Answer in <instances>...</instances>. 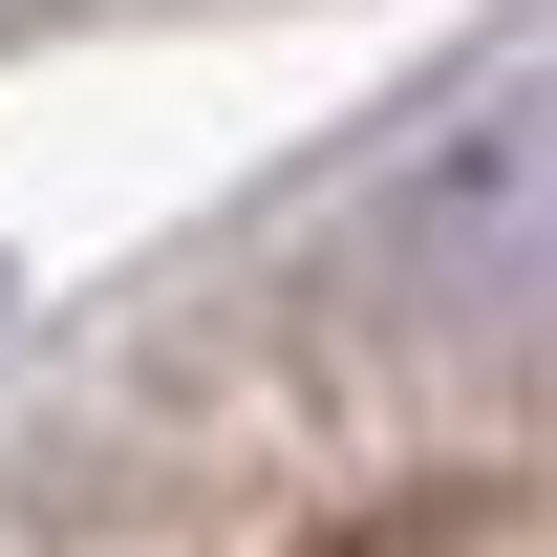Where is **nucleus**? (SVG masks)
Wrapping results in <instances>:
<instances>
[{
  "label": "nucleus",
  "instance_id": "nucleus-1",
  "mask_svg": "<svg viewBox=\"0 0 557 557\" xmlns=\"http://www.w3.org/2000/svg\"><path fill=\"white\" fill-rule=\"evenodd\" d=\"M364 258L429 322H557V86H493L364 194Z\"/></svg>",
  "mask_w": 557,
  "mask_h": 557
}]
</instances>
